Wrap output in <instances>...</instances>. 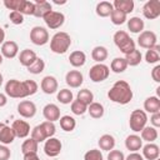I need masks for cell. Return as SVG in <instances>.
<instances>
[{
	"mask_svg": "<svg viewBox=\"0 0 160 160\" xmlns=\"http://www.w3.org/2000/svg\"><path fill=\"white\" fill-rule=\"evenodd\" d=\"M132 96L134 94H132L131 86L125 80H118L116 82H114V85L108 91V98L112 102L120 104V105L129 104L132 100Z\"/></svg>",
	"mask_w": 160,
	"mask_h": 160,
	"instance_id": "obj_2",
	"label": "cell"
},
{
	"mask_svg": "<svg viewBox=\"0 0 160 160\" xmlns=\"http://www.w3.org/2000/svg\"><path fill=\"white\" fill-rule=\"evenodd\" d=\"M9 20L14 25H21L24 22V15L20 14L19 11H11L9 14Z\"/></svg>",
	"mask_w": 160,
	"mask_h": 160,
	"instance_id": "obj_46",
	"label": "cell"
},
{
	"mask_svg": "<svg viewBox=\"0 0 160 160\" xmlns=\"http://www.w3.org/2000/svg\"><path fill=\"white\" fill-rule=\"evenodd\" d=\"M2 82H4V78H2V74L0 72V86L2 85Z\"/></svg>",
	"mask_w": 160,
	"mask_h": 160,
	"instance_id": "obj_56",
	"label": "cell"
},
{
	"mask_svg": "<svg viewBox=\"0 0 160 160\" xmlns=\"http://www.w3.org/2000/svg\"><path fill=\"white\" fill-rule=\"evenodd\" d=\"M36 59H38V55L35 54L34 50H30V49H24L19 54V61L25 68H29L30 65H32Z\"/></svg>",
	"mask_w": 160,
	"mask_h": 160,
	"instance_id": "obj_20",
	"label": "cell"
},
{
	"mask_svg": "<svg viewBox=\"0 0 160 160\" xmlns=\"http://www.w3.org/2000/svg\"><path fill=\"white\" fill-rule=\"evenodd\" d=\"M34 11H35L34 1H30V0H22L21 1V6H20V10H19L20 14H22V15H34Z\"/></svg>",
	"mask_w": 160,
	"mask_h": 160,
	"instance_id": "obj_41",
	"label": "cell"
},
{
	"mask_svg": "<svg viewBox=\"0 0 160 160\" xmlns=\"http://www.w3.org/2000/svg\"><path fill=\"white\" fill-rule=\"evenodd\" d=\"M112 10H114V6H112V2H110V1H100V2H98L96 8H95L96 15L100 18L110 16Z\"/></svg>",
	"mask_w": 160,
	"mask_h": 160,
	"instance_id": "obj_28",
	"label": "cell"
},
{
	"mask_svg": "<svg viewBox=\"0 0 160 160\" xmlns=\"http://www.w3.org/2000/svg\"><path fill=\"white\" fill-rule=\"evenodd\" d=\"M65 82L72 89H78L84 82V76L79 70H70L65 75Z\"/></svg>",
	"mask_w": 160,
	"mask_h": 160,
	"instance_id": "obj_14",
	"label": "cell"
},
{
	"mask_svg": "<svg viewBox=\"0 0 160 160\" xmlns=\"http://www.w3.org/2000/svg\"><path fill=\"white\" fill-rule=\"evenodd\" d=\"M110 75V69L105 64H95L89 70V78L92 82H102Z\"/></svg>",
	"mask_w": 160,
	"mask_h": 160,
	"instance_id": "obj_6",
	"label": "cell"
},
{
	"mask_svg": "<svg viewBox=\"0 0 160 160\" xmlns=\"http://www.w3.org/2000/svg\"><path fill=\"white\" fill-rule=\"evenodd\" d=\"M14 132H15V136L16 138H20V139H25L29 136V134L31 132L30 130V125L28 121L25 120H14L12 125H11Z\"/></svg>",
	"mask_w": 160,
	"mask_h": 160,
	"instance_id": "obj_15",
	"label": "cell"
},
{
	"mask_svg": "<svg viewBox=\"0 0 160 160\" xmlns=\"http://www.w3.org/2000/svg\"><path fill=\"white\" fill-rule=\"evenodd\" d=\"M31 138L35 140V141H38V142H42V141H45L48 138H46V135H45V132H44V129H42V126L39 124V125H36L32 130H31Z\"/></svg>",
	"mask_w": 160,
	"mask_h": 160,
	"instance_id": "obj_43",
	"label": "cell"
},
{
	"mask_svg": "<svg viewBox=\"0 0 160 160\" xmlns=\"http://www.w3.org/2000/svg\"><path fill=\"white\" fill-rule=\"evenodd\" d=\"M156 41H158V36L151 30H144L138 36V45L142 49H146V50L155 46Z\"/></svg>",
	"mask_w": 160,
	"mask_h": 160,
	"instance_id": "obj_9",
	"label": "cell"
},
{
	"mask_svg": "<svg viewBox=\"0 0 160 160\" xmlns=\"http://www.w3.org/2000/svg\"><path fill=\"white\" fill-rule=\"evenodd\" d=\"M38 148H39V142L35 141L32 138H29V139L24 140V142L21 144V152L22 154L38 152Z\"/></svg>",
	"mask_w": 160,
	"mask_h": 160,
	"instance_id": "obj_37",
	"label": "cell"
},
{
	"mask_svg": "<svg viewBox=\"0 0 160 160\" xmlns=\"http://www.w3.org/2000/svg\"><path fill=\"white\" fill-rule=\"evenodd\" d=\"M39 86L34 80H16L10 79L5 84V95L12 99H24L36 94Z\"/></svg>",
	"mask_w": 160,
	"mask_h": 160,
	"instance_id": "obj_1",
	"label": "cell"
},
{
	"mask_svg": "<svg viewBox=\"0 0 160 160\" xmlns=\"http://www.w3.org/2000/svg\"><path fill=\"white\" fill-rule=\"evenodd\" d=\"M11 156V151L6 145L0 144V160H9Z\"/></svg>",
	"mask_w": 160,
	"mask_h": 160,
	"instance_id": "obj_49",
	"label": "cell"
},
{
	"mask_svg": "<svg viewBox=\"0 0 160 160\" xmlns=\"http://www.w3.org/2000/svg\"><path fill=\"white\" fill-rule=\"evenodd\" d=\"M98 145L100 148V150L104 151H110L115 148V138L110 134H104L99 138L98 140Z\"/></svg>",
	"mask_w": 160,
	"mask_h": 160,
	"instance_id": "obj_25",
	"label": "cell"
},
{
	"mask_svg": "<svg viewBox=\"0 0 160 160\" xmlns=\"http://www.w3.org/2000/svg\"><path fill=\"white\" fill-rule=\"evenodd\" d=\"M148 124V114L144 110L135 109L130 114L129 126L134 132H140Z\"/></svg>",
	"mask_w": 160,
	"mask_h": 160,
	"instance_id": "obj_5",
	"label": "cell"
},
{
	"mask_svg": "<svg viewBox=\"0 0 160 160\" xmlns=\"http://www.w3.org/2000/svg\"><path fill=\"white\" fill-rule=\"evenodd\" d=\"M112 6H114V9L120 10V11H122L124 14L128 15V14H130V12L134 11L135 4H134L132 0H115V1L112 2Z\"/></svg>",
	"mask_w": 160,
	"mask_h": 160,
	"instance_id": "obj_27",
	"label": "cell"
},
{
	"mask_svg": "<svg viewBox=\"0 0 160 160\" xmlns=\"http://www.w3.org/2000/svg\"><path fill=\"white\" fill-rule=\"evenodd\" d=\"M89 115L92 118V119H100L104 116V105L100 104V102H96V101H92L90 105H88V110Z\"/></svg>",
	"mask_w": 160,
	"mask_h": 160,
	"instance_id": "obj_31",
	"label": "cell"
},
{
	"mask_svg": "<svg viewBox=\"0 0 160 160\" xmlns=\"http://www.w3.org/2000/svg\"><path fill=\"white\" fill-rule=\"evenodd\" d=\"M44 21L46 24V26L51 30H56L59 28H61L65 22V15L60 11H54L51 10L50 12H48L44 16Z\"/></svg>",
	"mask_w": 160,
	"mask_h": 160,
	"instance_id": "obj_8",
	"label": "cell"
},
{
	"mask_svg": "<svg viewBox=\"0 0 160 160\" xmlns=\"http://www.w3.org/2000/svg\"><path fill=\"white\" fill-rule=\"evenodd\" d=\"M8 104V96L5 95V94H2V92H0V108H2V106H5Z\"/></svg>",
	"mask_w": 160,
	"mask_h": 160,
	"instance_id": "obj_54",
	"label": "cell"
},
{
	"mask_svg": "<svg viewBox=\"0 0 160 160\" xmlns=\"http://www.w3.org/2000/svg\"><path fill=\"white\" fill-rule=\"evenodd\" d=\"M144 111L155 114L160 112V99L159 96H149L144 101Z\"/></svg>",
	"mask_w": 160,
	"mask_h": 160,
	"instance_id": "obj_22",
	"label": "cell"
},
{
	"mask_svg": "<svg viewBox=\"0 0 160 160\" xmlns=\"http://www.w3.org/2000/svg\"><path fill=\"white\" fill-rule=\"evenodd\" d=\"M70 109H71V112L74 114V115H84L85 112H86V110H88V106L85 105V104H82V102H80L78 99L76 100H72V102H71V105H70Z\"/></svg>",
	"mask_w": 160,
	"mask_h": 160,
	"instance_id": "obj_42",
	"label": "cell"
},
{
	"mask_svg": "<svg viewBox=\"0 0 160 160\" xmlns=\"http://www.w3.org/2000/svg\"><path fill=\"white\" fill-rule=\"evenodd\" d=\"M76 99L80 102H82V104H85L88 106L94 101V94L89 89H81V90H79V92L76 95Z\"/></svg>",
	"mask_w": 160,
	"mask_h": 160,
	"instance_id": "obj_38",
	"label": "cell"
},
{
	"mask_svg": "<svg viewBox=\"0 0 160 160\" xmlns=\"http://www.w3.org/2000/svg\"><path fill=\"white\" fill-rule=\"evenodd\" d=\"M142 15L149 19L154 20L160 16V1L159 0H149L142 6Z\"/></svg>",
	"mask_w": 160,
	"mask_h": 160,
	"instance_id": "obj_11",
	"label": "cell"
},
{
	"mask_svg": "<svg viewBox=\"0 0 160 160\" xmlns=\"http://www.w3.org/2000/svg\"><path fill=\"white\" fill-rule=\"evenodd\" d=\"M61 149H62V144L59 139L56 138H49L45 140V144H44V152L46 156L49 158H55L58 156L60 152H61Z\"/></svg>",
	"mask_w": 160,
	"mask_h": 160,
	"instance_id": "obj_10",
	"label": "cell"
},
{
	"mask_svg": "<svg viewBox=\"0 0 160 160\" xmlns=\"http://www.w3.org/2000/svg\"><path fill=\"white\" fill-rule=\"evenodd\" d=\"M109 69H111V71L115 74H121L128 69V62H126L125 58H115L111 60Z\"/></svg>",
	"mask_w": 160,
	"mask_h": 160,
	"instance_id": "obj_33",
	"label": "cell"
},
{
	"mask_svg": "<svg viewBox=\"0 0 160 160\" xmlns=\"http://www.w3.org/2000/svg\"><path fill=\"white\" fill-rule=\"evenodd\" d=\"M126 24H128V29L132 34H140L141 31H144V28H145L144 20L141 18H139V16L130 18L129 20H126Z\"/></svg>",
	"mask_w": 160,
	"mask_h": 160,
	"instance_id": "obj_23",
	"label": "cell"
},
{
	"mask_svg": "<svg viewBox=\"0 0 160 160\" xmlns=\"http://www.w3.org/2000/svg\"><path fill=\"white\" fill-rule=\"evenodd\" d=\"M71 45V38L65 31H58L50 40V50L55 54H65Z\"/></svg>",
	"mask_w": 160,
	"mask_h": 160,
	"instance_id": "obj_3",
	"label": "cell"
},
{
	"mask_svg": "<svg viewBox=\"0 0 160 160\" xmlns=\"http://www.w3.org/2000/svg\"><path fill=\"white\" fill-rule=\"evenodd\" d=\"M109 56V52H108V49L105 46H95L91 51V58L94 61H96L98 64H102Z\"/></svg>",
	"mask_w": 160,
	"mask_h": 160,
	"instance_id": "obj_29",
	"label": "cell"
},
{
	"mask_svg": "<svg viewBox=\"0 0 160 160\" xmlns=\"http://www.w3.org/2000/svg\"><path fill=\"white\" fill-rule=\"evenodd\" d=\"M126 14H124L122 11H120V10H116V9H114L112 11H111V14H110V20H111V22L114 24V25H122V24H125L126 22Z\"/></svg>",
	"mask_w": 160,
	"mask_h": 160,
	"instance_id": "obj_39",
	"label": "cell"
},
{
	"mask_svg": "<svg viewBox=\"0 0 160 160\" xmlns=\"http://www.w3.org/2000/svg\"><path fill=\"white\" fill-rule=\"evenodd\" d=\"M42 116L46 121H59L60 119V109L56 104H46L42 108Z\"/></svg>",
	"mask_w": 160,
	"mask_h": 160,
	"instance_id": "obj_16",
	"label": "cell"
},
{
	"mask_svg": "<svg viewBox=\"0 0 160 160\" xmlns=\"http://www.w3.org/2000/svg\"><path fill=\"white\" fill-rule=\"evenodd\" d=\"M50 40L49 31L44 26H34L30 30V41L36 46H42Z\"/></svg>",
	"mask_w": 160,
	"mask_h": 160,
	"instance_id": "obj_7",
	"label": "cell"
},
{
	"mask_svg": "<svg viewBox=\"0 0 160 160\" xmlns=\"http://www.w3.org/2000/svg\"><path fill=\"white\" fill-rule=\"evenodd\" d=\"M108 160H125V155L120 150H110L108 154Z\"/></svg>",
	"mask_w": 160,
	"mask_h": 160,
	"instance_id": "obj_48",
	"label": "cell"
},
{
	"mask_svg": "<svg viewBox=\"0 0 160 160\" xmlns=\"http://www.w3.org/2000/svg\"><path fill=\"white\" fill-rule=\"evenodd\" d=\"M4 41H5V31L2 28H0V45H2Z\"/></svg>",
	"mask_w": 160,
	"mask_h": 160,
	"instance_id": "obj_55",
	"label": "cell"
},
{
	"mask_svg": "<svg viewBox=\"0 0 160 160\" xmlns=\"http://www.w3.org/2000/svg\"><path fill=\"white\" fill-rule=\"evenodd\" d=\"M156 160H159V159H156Z\"/></svg>",
	"mask_w": 160,
	"mask_h": 160,
	"instance_id": "obj_60",
	"label": "cell"
},
{
	"mask_svg": "<svg viewBox=\"0 0 160 160\" xmlns=\"http://www.w3.org/2000/svg\"><path fill=\"white\" fill-rule=\"evenodd\" d=\"M55 4H58V5H62V4H65L66 1H54Z\"/></svg>",
	"mask_w": 160,
	"mask_h": 160,
	"instance_id": "obj_57",
	"label": "cell"
},
{
	"mask_svg": "<svg viewBox=\"0 0 160 160\" xmlns=\"http://www.w3.org/2000/svg\"><path fill=\"white\" fill-rule=\"evenodd\" d=\"M21 1L22 0H4V5L11 11H19L21 6Z\"/></svg>",
	"mask_w": 160,
	"mask_h": 160,
	"instance_id": "obj_47",
	"label": "cell"
},
{
	"mask_svg": "<svg viewBox=\"0 0 160 160\" xmlns=\"http://www.w3.org/2000/svg\"><path fill=\"white\" fill-rule=\"evenodd\" d=\"M150 124H151V126H154L155 129H158V128L160 126V112L151 114V116H150Z\"/></svg>",
	"mask_w": 160,
	"mask_h": 160,
	"instance_id": "obj_50",
	"label": "cell"
},
{
	"mask_svg": "<svg viewBox=\"0 0 160 160\" xmlns=\"http://www.w3.org/2000/svg\"><path fill=\"white\" fill-rule=\"evenodd\" d=\"M40 88H41V90H42L44 94L51 95V94H55L58 91L59 84H58V80H56L55 76L46 75V76L42 78L41 82H40Z\"/></svg>",
	"mask_w": 160,
	"mask_h": 160,
	"instance_id": "obj_13",
	"label": "cell"
},
{
	"mask_svg": "<svg viewBox=\"0 0 160 160\" xmlns=\"http://www.w3.org/2000/svg\"><path fill=\"white\" fill-rule=\"evenodd\" d=\"M40 125L42 126L44 132H45V135H46L48 139H49V138H52V136L55 135V132H56V126H55L54 122H51V121H46V120H45V121H42Z\"/></svg>",
	"mask_w": 160,
	"mask_h": 160,
	"instance_id": "obj_44",
	"label": "cell"
},
{
	"mask_svg": "<svg viewBox=\"0 0 160 160\" xmlns=\"http://www.w3.org/2000/svg\"><path fill=\"white\" fill-rule=\"evenodd\" d=\"M84 160H104V156L99 149H91L85 152Z\"/></svg>",
	"mask_w": 160,
	"mask_h": 160,
	"instance_id": "obj_45",
	"label": "cell"
},
{
	"mask_svg": "<svg viewBox=\"0 0 160 160\" xmlns=\"http://www.w3.org/2000/svg\"><path fill=\"white\" fill-rule=\"evenodd\" d=\"M112 40H114V44L118 46V49L124 54V55H128L130 54L131 51H134L136 49L135 46V41L129 36V34L124 30H118L114 36H112Z\"/></svg>",
	"mask_w": 160,
	"mask_h": 160,
	"instance_id": "obj_4",
	"label": "cell"
},
{
	"mask_svg": "<svg viewBox=\"0 0 160 160\" xmlns=\"http://www.w3.org/2000/svg\"><path fill=\"white\" fill-rule=\"evenodd\" d=\"M22 160H40V158L38 156V152H29V154H24Z\"/></svg>",
	"mask_w": 160,
	"mask_h": 160,
	"instance_id": "obj_53",
	"label": "cell"
},
{
	"mask_svg": "<svg viewBox=\"0 0 160 160\" xmlns=\"http://www.w3.org/2000/svg\"><path fill=\"white\" fill-rule=\"evenodd\" d=\"M125 60H126V62H128V66H129V65H130V66H138V65L141 62V60H142L141 51L138 50V49H135V50L131 51L130 54L125 55Z\"/></svg>",
	"mask_w": 160,
	"mask_h": 160,
	"instance_id": "obj_36",
	"label": "cell"
},
{
	"mask_svg": "<svg viewBox=\"0 0 160 160\" xmlns=\"http://www.w3.org/2000/svg\"><path fill=\"white\" fill-rule=\"evenodd\" d=\"M5 125H6V124H4V122H0V130H1V129H2Z\"/></svg>",
	"mask_w": 160,
	"mask_h": 160,
	"instance_id": "obj_58",
	"label": "cell"
},
{
	"mask_svg": "<svg viewBox=\"0 0 160 160\" xmlns=\"http://www.w3.org/2000/svg\"><path fill=\"white\" fill-rule=\"evenodd\" d=\"M59 122H60V128L64 131H66V132H70V131H72L76 128V120L72 116H70V115L60 116Z\"/></svg>",
	"mask_w": 160,
	"mask_h": 160,
	"instance_id": "obj_34",
	"label": "cell"
},
{
	"mask_svg": "<svg viewBox=\"0 0 160 160\" xmlns=\"http://www.w3.org/2000/svg\"><path fill=\"white\" fill-rule=\"evenodd\" d=\"M15 138L16 136H15V132H14V130H12L11 126L5 125L0 130V144H2V145H10V144L14 142Z\"/></svg>",
	"mask_w": 160,
	"mask_h": 160,
	"instance_id": "obj_26",
	"label": "cell"
},
{
	"mask_svg": "<svg viewBox=\"0 0 160 160\" xmlns=\"http://www.w3.org/2000/svg\"><path fill=\"white\" fill-rule=\"evenodd\" d=\"M151 78L155 82H160V65L159 64L151 70Z\"/></svg>",
	"mask_w": 160,
	"mask_h": 160,
	"instance_id": "obj_51",
	"label": "cell"
},
{
	"mask_svg": "<svg viewBox=\"0 0 160 160\" xmlns=\"http://www.w3.org/2000/svg\"><path fill=\"white\" fill-rule=\"evenodd\" d=\"M26 69H28V71H29L30 74L38 75V74H40V72L44 71V69H45V61H44L41 58H38V59L35 60V62H34L32 65H30L29 68H26Z\"/></svg>",
	"mask_w": 160,
	"mask_h": 160,
	"instance_id": "obj_40",
	"label": "cell"
},
{
	"mask_svg": "<svg viewBox=\"0 0 160 160\" xmlns=\"http://www.w3.org/2000/svg\"><path fill=\"white\" fill-rule=\"evenodd\" d=\"M125 160H144V158H142V155L139 154V152H130V154L125 158Z\"/></svg>",
	"mask_w": 160,
	"mask_h": 160,
	"instance_id": "obj_52",
	"label": "cell"
},
{
	"mask_svg": "<svg viewBox=\"0 0 160 160\" xmlns=\"http://www.w3.org/2000/svg\"><path fill=\"white\" fill-rule=\"evenodd\" d=\"M145 61L148 64H158L160 61V46L156 44L145 52Z\"/></svg>",
	"mask_w": 160,
	"mask_h": 160,
	"instance_id": "obj_30",
	"label": "cell"
},
{
	"mask_svg": "<svg viewBox=\"0 0 160 160\" xmlns=\"http://www.w3.org/2000/svg\"><path fill=\"white\" fill-rule=\"evenodd\" d=\"M34 4H35L34 16H36V18H42L44 19V16L52 10L51 4L46 0H35Z\"/></svg>",
	"mask_w": 160,
	"mask_h": 160,
	"instance_id": "obj_21",
	"label": "cell"
},
{
	"mask_svg": "<svg viewBox=\"0 0 160 160\" xmlns=\"http://www.w3.org/2000/svg\"><path fill=\"white\" fill-rule=\"evenodd\" d=\"M142 158L146 160H156L160 156V149L156 144L154 142H148L146 145H144L142 148Z\"/></svg>",
	"mask_w": 160,
	"mask_h": 160,
	"instance_id": "obj_18",
	"label": "cell"
},
{
	"mask_svg": "<svg viewBox=\"0 0 160 160\" xmlns=\"http://www.w3.org/2000/svg\"><path fill=\"white\" fill-rule=\"evenodd\" d=\"M69 62L74 68H81V66H84L85 62H86V55H85V52L81 51V50L72 51L70 54V56H69Z\"/></svg>",
	"mask_w": 160,
	"mask_h": 160,
	"instance_id": "obj_24",
	"label": "cell"
},
{
	"mask_svg": "<svg viewBox=\"0 0 160 160\" xmlns=\"http://www.w3.org/2000/svg\"><path fill=\"white\" fill-rule=\"evenodd\" d=\"M141 135H140V138H141V140L142 141H146V142H154L156 139H158V130L154 128V126H145L141 131Z\"/></svg>",
	"mask_w": 160,
	"mask_h": 160,
	"instance_id": "obj_32",
	"label": "cell"
},
{
	"mask_svg": "<svg viewBox=\"0 0 160 160\" xmlns=\"http://www.w3.org/2000/svg\"><path fill=\"white\" fill-rule=\"evenodd\" d=\"M2 59H4V58H2V55H1V52H0V65L2 64Z\"/></svg>",
	"mask_w": 160,
	"mask_h": 160,
	"instance_id": "obj_59",
	"label": "cell"
},
{
	"mask_svg": "<svg viewBox=\"0 0 160 160\" xmlns=\"http://www.w3.org/2000/svg\"><path fill=\"white\" fill-rule=\"evenodd\" d=\"M18 112L24 119H31L36 114V105L30 100H22L18 105Z\"/></svg>",
	"mask_w": 160,
	"mask_h": 160,
	"instance_id": "obj_12",
	"label": "cell"
},
{
	"mask_svg": "<svg viewBox=\"0 0 160 160\" xmlns=\"http://www.w3.org/2000/svg\"><path fill=\"white\" fill-rule=\"evenodd\" d=\"M2 58H6V59H14L18 54H19V46L15 41L12 40H8V41H4L2 45H1V50H0Z\"/></svg>",
	"mask_w": 160,
	"mask_h": 160,
	"instance_id": "obj_17",
	"label": "cell"
},
{
	"mask_svg": "<svg viewBox=\"0 0 160 160\" xmlns=\"http://www.w3.org/2000/svg\"><path fill=\"white\" fill-rule=\"evenodd\" d=\"M125 148L131 152H138L142 148V140L139 135L131 134L125 139Z\"/></svg>",
	"mask_w": 160,
	"mask_h": 160,
	"instance_id": "obj_19",
	"label": "cell"
},
{
	"mask_svg": "<svg viewBox=\"0 0 160 160\" xmlns=\"http://www.w3.org/2000/svg\"><path fill=\"white\" fill-rule=\"evenodd\" d=\"M56 99L59 102L64 104V105H68V104H71L72 100H74V94L71 90L69 89H61L58 91L56 94Z\"/></svg>",
	"mask_w": 160,
	"mask_h": 160,
	"instance_id": "obj_35",
	"label": "cell"
}]
</instances>
